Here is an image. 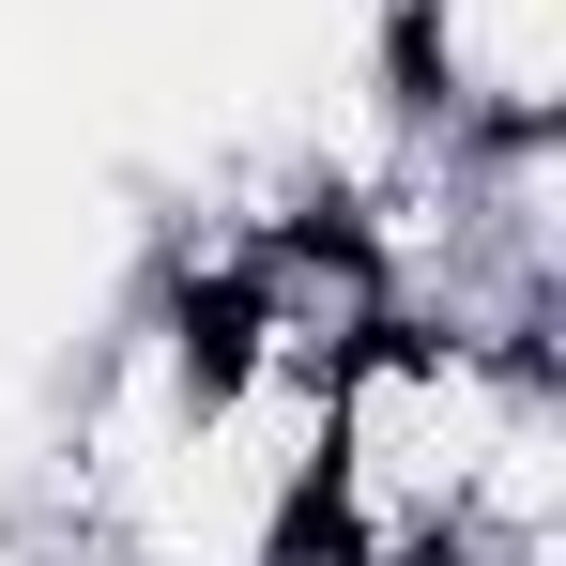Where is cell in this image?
<instances>
[{"label": "cell", "mask_w": 566, "mask_h": 566, "mask_svg": "<svg viewBox=\"0 0 566 566\" xmlns=\"http://www.w3.org/2000/svg\"><path fill=\"white\" fill-rule=\"evenodd\" d=\"M536 382V337L474 322H368L322 368V444H306V552H460L474 474Z\"/></svg>", "instance_id": "cell-1"}]
</instances>
